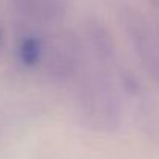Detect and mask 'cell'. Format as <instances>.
Returning <instances> with one entry per match:
<instances>
[{
	"mask_svg": "<svg viewBox=\"0 0 159 159\" xmlns=\"http://www.w3.org/2000/svg\"><path fill=\"white\" fill-rule=\"evenodd\" d=\"M78 88V106L86 122L106 129L119 122V98L103 72L81 75Z\"/></svg>",
	"mask_w": 159,
	"mask_h": 159,
	"instance_id": "obj_1",
	"label": "cell"
},
{
	"mask_svg": "<svg viewBox=\"0 0 159 159\" xmlns=\"http://www.w3.org/2000/svg\"><path fill=\"white\" fill-rule=\"evenodd\" d=\"M83 44L72 33L59 30L44 36V58L41 67L58 80H72L83 67Z\"/></svg>",
	"mask_w": 159,
	"mask_h": 159,
	"instance_id": "obj_2",
	"label": "cell"
},
{
	"mask_svg": "<svg viewBox=\"0 0 159 159\" xmlns=\"http://www.w3.org/2000/svg\"><path fill=\"white\" fill-rule=\"evenodd\" d=\"M14 14L27 28L53 27L64 20L69 0H11Z\"/></svg>",
	"mask_w": 159,
	"mask_h": 159,
	"instance_id": "obj_3",
	"label": "cell"
},
{
	"mask_svg": "<svg viewBox=\"0 0 159 159\" xmlns=\"http://www.w3.org/2000/svg\"><path fill=\"white\" fill-rule=\"evenodd\" d=\"M126 30L140 61L151 76L159 80V31L139 14L126 17Z\"/></svg>",
	"mask_w": 159,
	"mask_h": 159,
	"instance_id": "obj_4",
	"label": "cell"
},
{
	"mask_svg": "<svg viewBox=\"0 0 159 159\" xmlns=\"http://www.w3.org/2000/svg\"><path fill=\"white\" fill-rule=\"evenodd\" d=\"M16 53L19 62L27 69H38L42 64L44 58V36L31 28H27L16 45Z\"/></svg>",
	"mask_w": 159,
	"mask_h": 159,
	"instance_id": "obj_5",
	"label": "cell"
},
{
	"mask_svg": "<svg viewBox=\"0 0 159 159\" xmlns=\"http://www.w3.org/2000/svg\"><path fill=\"white\" fill-rule=\"evenodd\" d=\"M148 3H150L154 10H157V11H159V0H148Z\"/></svg>",
	"mask_w": 159,
	"mask_h": 159,
	"instance_id": "obj_6",
	"label": "cell"
},
{
	"mask_svg": "<svg viewBox=\"0 0 159 159\" xmlns=\"http://www.w3.org/2000/svg\"><path fill=\"white\" fill-rule=\"evenodd\" d=\"M0 45H2V33H0Z\"/></svg>",
	"mask_w": 159,
	"mask_h": 159,
	"instance_id": "obj_7",
	"label": "cell"
}]
</instances>
